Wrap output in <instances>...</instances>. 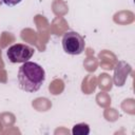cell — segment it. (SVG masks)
I'll return each mask as SVG.
<instances>
[{
  "mask_svg": "<svg viewBox=\"0 0 135 135\" xmlns=\"http://www.w3.org/2000/svg\"><path fill=\"white\" fill-rule=\"evenodd\" d=\"M45 80V72L42 66L36 62L25 61L19 68L18 82L22 91L34 93L37 92Z\"/></svg>",
  "mask_w": 135,
  "mask_h": 135,
  "instance_id": "obj_1",
  "label": "cell"
},
{
  "mask_svg": "<svg viewBox=\"0 0 135 135\" xmlns=\"http://www.w3.org/2000/svg\"><path fill=\"white\" fill-rule=\"evenodd\" d=\"M63 51L69 55H79L83 52L85 42L84 39L76 32H68L62 37Z\"/></svg>",
  "mask_w": 135,
  "mask_h": 135,
  "instance_id": "obj_2",
  "label": "cell"
},
{
  "mask_svg": "<svg viewBox=\"0 0 135 135\" xmlns=\"http://www.w3.org/2000/svg\"><path fill=\"white\" fill-rule=\"evenodd\" d=\"M34 55V49L22 44V43H17L8 47L6 52V56L8 60L13 63H23L31 59Z\"/></svg>",
  "mask_w": 135,
  "mask_h": 135,
  "instance_id": "obj_3",
  "label": "cell"
},
{
  "mask_svg": "<svg viewBox=\"0 0 135 135\" xmlns=\"http://www.w3.org/2000/svg\"><path fill=\"white\" fill-rule=\"evenodd\" d=\"M73 135H88L90 133V128L86 123H78L73 127Z\"/></svg>",
  "mask_w": 135,
  "mask_h": 135,
  "instance_id": "obj_4",
  "label": "cell"
},
{
  "mask_svg": "<svg viewBox=\"0 0 135 135\" xmlns=\"http://www.w3.org/2000/svg\"><path fill=\"white\" fill-rule=\"evenodd\" d=\"M5 5H7V6H15V5H17V4H19L22 0H1Z\"/></svg>",
  "mask_w": 135,
  "mask_h": 135,
  "instance_id": "obj_5",
  "label": "cell"
}]
</instances>
